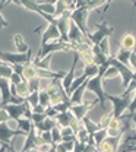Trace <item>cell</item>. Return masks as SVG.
I'll list each match as a JSON object with an SVG mask.
<instances>
[{
  "instance_id": "1f68e13d",
  "label": "cell",
  "mask_w": 136,
  "mask_h": 152,
  "mask_svg": "<svg viewBox=\"0 0 136 152\" xmlns=\"http://www.w3.org/2000/svg\"><path fill=\"white\" fill-rule=\"evenodd\" d=\"M51 137H53L54 145H58V143L63 142V139H61V129H60L58 126H56V127L51 130Z\"/></svg>"
},
{
  "instance_id": "7a4b0ae2",
  "label": "cell",
  "mask_w": 136,
  "mask_h": 152,
  "mask_svg": "<svg viewBox=\"0 0 136 152\" xmlns=\"http://www.w3.org/2000/svg\"><path fill=\"white\" fill-rule=\"evenodd\" d=\"M91 12L89 6H88V0H76V9L72 12L70 15V20L78 26L82 31V34L88 39V29H86V19H88V13Z\"/></svg>"
},
{
  "instance_id": "ffe728a7",
  "label": "cell",
  "mask_w": 136,
  "mask_h": 152,
  "mask_svg": "<svg viewBox=\"0 0 136 152\" xmlns=\"http://www.w3.org/2000/svg\"><path fill=\"white\" fill-rule=\"evenodd\" d=\"M130 56H132V51H129V50H123V48H118V51H117V54L114 57H116L117 61H120L121 64L130 67ZM130 69H132V67H130Z\"/></svg>"
},
{
  "instance_id": "d6986e66",
  "label": "cell",
  "mask_w": 136,
  "mask_h": 152,
  "mask_svg": "<svg viewBox=\"0 0 136 152\" xmlns=\"http://www.w3.org/2000/svg\"><path fill=\"white\" fill-rule=\"evenodd\" d=\"M89 79H91V76L88 75V72H85V70H83V72H82V75L78 76V77L73 80V83L70 85V88H69V91H67V95L70 96V95L73 94V92L78 89L80 85H83V83H85L86 80H89Z\"/></svg>"
},
{
  "instance_id": "ac0fdd59",
  "label": "cell",
  "mask_w": 136,
  "mask_h": 152,
  "mask_svg": "<svg viewBox=\"0 0 136 152\" xmlns=\"http://www.w3.org/2000/svg\"><path fill=\"white\" fill-rule=\"evenodd\" d=\"M13 44H15V47H16V53L25 54V53H29V51H31L29 45L25 42V39H23V37H22L20 34H15V35H13Z\"/></svg>"
},
{
  "instance_id": "4dcf8cb0",
  "label": "cell",
  "mask_w": 136,
  "mask_h": 152,
  "mask_svg": "<svg viewBox=\"0 0 136 152\" xmlns=\"http://www.w3.org/2000/svg\"><path fill=\"white\" fill-rule=\"evenodd\" d=\"M7 3H10V0H1V1H0V29H3V28H7V26H9L7 19L1 15V9H3V6H4V4H7Z\"/></svg>"
},
{
  "instance_id": "5b68a950",
  "label": "cell",
  "mask_w": 136,
  "mask_h": 152,
  "mask_svg": "<svg viewBox=\"0 0 136 152\" xmlns=\"http://www.w3.org/2000/svg\"><path fill=\"white\" fill-rule=\"evenodd\" d=\"M0 60L10 64V66H18V64H28L34 60L32 51L29 53H12V51H0Z\"/></svg>"
},
{
  "instance_id": "e0dca14e",
  "label": "cell",
  "mask_w": 136,
  "mask_h": 152,
  "mask_svg": "<svg viewBox=\"0 0 136 152\" xmlns=\"http://www.w3.org/2000/svg\"><path fill=\"white\" fill-rule=\"evenodd\" d=\"M57 126V121H56V118H53V117H47L42 123H39L35 126V130L38 133H42V132H51L54 127Z\"/></svg>"
},
{
  "instance_id": "44dd1931",
  "label": "cell",
  "mask_w": 136,
  "mask_h": 152,
  "mask_svg": "<svg viewBox=\"0 0 136 152\" xmlns=\"http://www.w3.org/2000/svg\"><path fill=\"white\" fill-rule=\"evenodd\" d=\"M16 124H18V129H19V130H22L25 134L31 133L34 129H35L34 123H32L31 120H28V118H19V120L16 121Z\"/></svg>"
},
{
  "instance_id": "836d02e7",
  "label": "cell",
  "mask_w": 136,
  "mask_h": 152,
  "mask_svg": "<svg viewBox=\"0 0 136 152\" xmlns=\"http://www.w3.org/2000/svg\"><path fill=\"white\" fill-rule=\"evenodd\" d=\"M118 75V70H117L114 66H110L107 70H105V73H104V79H110V77H116Z\"/></svg>"
},
{
  "instance_id": "f546056e",
  "label": "cell",
  "mask_w": 136,
  "mask_h": 152,
  "mask_svg": "<svg viewBox=\"0 0 136 152\" xmlns=\"http://www.w3.org/2000/svg\"><path fill=\"white\" fill-rule=\"evenodd\" d=\"M26 102L34 108L35 105H38L39 104V91H35V92H31L29 94V96L26 98Z\"/></svg>"
},
{
  "instance_id": "2e32d148",
  "label": "cell",
  "mask_w": 136,
  "mask_h": 152,
  "mask_svg": "<svg viewBox=\"0 0 136 152\" xmlns=\"http://www.w3.org/2000/svg\"><path fill=\"white\" fill-rule=\"evenodd\" d=\"M135 47H136V35H133L132 32H124L121 35V38H120V48L133 51Z\"/></svg>"
},
{
  "instance_id": "74e56055",
  "label": "cell",
  "mask_w": 136,
  "mask_h": 152,
  "mask_svg": "<svg viewBox=\"0 0 136 152\" xmlns=\"http://www.w3.org/2000/svg\"><path fill=\"white\" fill-rule=\"evenodd\" d=\"M130 67H132L133 72H136V51H132V56H130Z\"/></svg>"
},
{
  "instance_id": "3957f363",
  "label": "cell",
  "mask_w": 136,
  "mask_h": 152,
  "mask_svg": "<svg viewBox=\"0 0 136 152\" xmlns=\"http://www.w3.org/2000/svg\"><path fill=\"white\" fill-rule=\"evenodd\" d=\"M135 94H121V95H111V94H105V98L113 104V118L120 120L124 114L127 113V108L133 99Z\"/></svg>"
},
{
  "instance_id": "f1b7e54d",
  "label": "cell",
  "mask_w": 136,
  "mask_h": 152,
  "mask_svg": "<svg viewBox=\"0 0 136 152\" xmlns=\"http://www.w3.org/2000/svg\"><path fill=\"white\" fill-rule=\"evenodd\" d=\"M111 120H113V111H110V113H104L98 124H99V127H101V129H107V127L110 126Z\"/></svg>"
},
{
  "instance_id": "7c38bea8",
  "label": "cell",
  "mask_w": 136,
  "mask_h": 152,
  "mask_svg": "<svg viewBox=\"0 0 136 152\" xmlns=\"http://www.w3.org/2000/svg\"><path fill=\"white\" fill-rule=\"evenodd\" d=\"M121 136H107L102 143L97 148V152H117L118 151V145H120Z\"/></svg>"
},
{
  "instance_id": "7402d4cb",
  "label": "cell",
  "mask_w": 136,
  "mask_h": 152,
  "mask_svg": "<svg viewBox=\"0 0 136 152\" xmlns=\"http://www.w3.org/2000/svg\"><path fill=\"white\" fill-rule=\"evenodd\" d=\"M16 94H18V96L25 98V99L29 96L31 91H29V83H28V80H22L19 85L16 86Z\"/></svg>"
},
{
  "instance_id": "4fadbf2b",
  "label": "cell",
  "mask_w": 136,
  "mask_h": 152,
  "mask_svg": "<svg viewBox=\"0 0 136 152\" xmlns=\"http://www.w3.org/2000/svg\"><path fill=\"white\" fill-rule=\"evenodd\" d=\"M79 61H80V56H79V53L76 51V53H75V56H73V60H72V64H70V69H69V72L66 73L64 79L61 80V83H63V88L66 89V94H67V91H69L70 85L73 83V80L76 79V76H75V69H76V64H78Z\"/></svg>"
},
{
  "instance_id": "cb8c5ba5",
  "label": "cell",
  "mask_w": 136,
  "mask_h": 152,
  "mask_svg": "<svg viewBox=\"0 0 136 152\" xmlns=\"http://www.w3.org/2000/svg\"><path fill=\"white\" fill-rule=\"evenodd\" d=\"M13 73H15V72H13V67H12L10 64H7V63H4V61L0 64V77L9 80Z\"/></svg>"
},
{
  "instance_id": "8d00e7d4",
  "label": "cell",
  "mask_w": 136,
  "mask_h": 152,
  "mask_svg": "<svg viewBox=\"0 0 136 152\" xmlns=\"http://www.w3.org/2000/svg\"><path fill=\"white\" fill-rule=\"evenodd\" d=\"M136 113V91H135V95H133V99H132V102H130V105H129V108H127V113L129 115H133Z\"/></svg>"
},
{
  "instance_id": "6da1fadb",
  "label": "cell",
  "mask_w": 136,
  "mask_h": 152,
  "mask_svg": "<svg viewBox=\"0 0 136 152\" xmlns=\"http://www.w3.org/2000/svg\"><path fill=\"white\" fill-rule=\"evenodd\" d=\"M76 48H78V44H70V42H63L61 39L57 41H50V42H41L38 51L34 57L32 61H41L44 60L45 57L53 56V53H57V51H73L76 53Z\"/></svg>"
},
{
  "instance_id": "52a82bcc",
  "label": "cell",
  "mask_w": 136,
  "mask_h": 152,
  "mask_svg": "<svg viewBox=\"0 0 136 152\" xmlns=\"http://www.w3.org/2000/svg\"><path fill=\"white\" fill-rule=\"evenodd\" d=\"M108 61H110L111 66H114L117 70H118V75L121 76V79H123V88H127L130 85V82L133 80V77H135V72L129 66H124L120 61H117L114 56L108 57Z\"/></svg>"
},
{
  "instance_id": "d4e9b609",
  "label": "cell",
  "mask_w": 136,
  "mask_h": 152,
  "mask_svg": "<svg viewBox=\"0 0 136 152\" xmlns=\"http://www.w3.org/2000/svg\"><path fill=\"white\" fill-rule=\"evenodd\" d=\"M54 6H56V12H54V18H58V16H61L66 10H69L67 9V3L64 1V0H57V1H54Z\"/></svg>"
},
{
  "instance_id": "ab89813d",
  "label": "cell",
  "mask_w": 136,
  "mask_h": 152,
  "mask_svg": "<svg viewBox=\"0 0 136 152\" xmlns=\"http://www.w3.org/2000/svg\"><path fill=\"white\" fill-rule=\"evenodd\" d=\"M9 152H20V151H16L15 146H13V140L10 142V148H9Z\"/></svg>"
},
{
  "instance_id": "9c48e42d",
  "label": "cell",
  "mask_w": 136,
  "mask_h": 152,
  "mask_svg": "<svg viewBox=\"0 0 136 152\" xmlns=\"http://www.w3.org/2000/svg\"><path fill=\"white\" fill-rule=\"evenodd\" d=\"M99 102V99H92V101H85V102H82V104H78V105H72L70 107V111L73 114V117L78 120V121H82L85 117H86V113L89 111V110H92V107Z\"/></svg>"
},
{
  "instance_id": "d590c367",
  "label": "cell",
  "mask_w": 136,
  "mask_h": 152,
  "mask_svg": "<svg viewBox=\"0 0 136 152\" xmlns=\"http://www.w3.org/2000/svg\"><path fill=\"white\" fill-rule=\"evenodd\" d=\"M22 80H25V79H23V76L18 75V73H13V75H12V77L9 79V82H10L12 85H15V86H18Z\"/></svg>"
},
{
  "instance_id": "484cf974",
  "label": "cell",
  "mask_w": 136,
  "mask_h": 152,
  "mask_svg": "<svg viewBox=\"0 0 136 152\" xmlns=\"http://www.w3.org/2000/svg\"><path fill=\"white\" fill-rule=\"evenodd\" d=\"M107 136H108L107 129H101V130H98V132L94 134V137H92V139H94V146H95V148H98V146L102 143V140H104Z\"/></svg>"
},
{
  "instance_id": "d6a6232c",
  "label": "cell",
  "mask_w": 136,
  "mask_h": 152,
  "mask_svg": "<svg viewBox=\"0 0 136 152\" xmlns=\"http://www.w3.org/2000/svg\"><path fill=\"white\" fill-rule=\"evenodd\" d=\"M29 83V91L31 92H35V91H39V85H41V79L37 77V79H32V80H28Z\"/></svg>"
},
{
  "instance_id": "603a6c76",
  "label": "cell",
  "mask_w": 136,
  "mask_h": 152,
  "mask_svg": "<svg viewBox=\"0 0 136 152\" xmlns=\"http://www.w3.org/2000/svg\"><path fill=\"white\" fill-rule=\"evenodd\" d=\"M61 139H63V142H75L76 132L72 127H63L61 129Z\"/></svg>"
},
{
  "instance_id": "b9f144b4",
  "label": "cell",
  "mask_w": 136,
  "mask_h": 152,
  "mask_svg": "<svg viewBox=\"0 0 136 152\" xmlns=\"http://www.w3.org/2000/svg\"><path fill=\"white\" fill-rule=\"evenodd\" d=\"M1 63H3V61H1V60H0V64H1Z\"/></svg>"
},
{
  "instance_id": "4316f807",
  "label": "cell",
  "mask_w": 136,
  "mask_h": 152,
  "mask_svg": "<svg viewBox=\"0 0 136 152\" xmlns=\"http://www.w3.org/2000/svg\"><path fill=\"white\" fill-rule=\"evenodd\" d=\"M39 104L44 107V108H48L51 107V99H50V95L45 89H41L39 91Z\"/></svg>"
},
{
  "instance_id": "8992f818",
  "label": "cell",
  "mask_w": 136,
  "mask_h": 152,
  "mask_svg": "<svg viewBox=\"0 0 136 152\" xmlns=\"http://www.w3.org/2000/svg\"><path fill=\"white\" fill-rule=\"evenodd\" d=\"M102 80H104V75L102 73H98L95 77H92V79H89V82H88V91H91V92H94V94L98 96V99H99V105H101V108L102 110H105V92H104V89H102Z\"/></svg>"
},
{
  "instance_id": "5bb4252c",
  "label": "cell",
  "mask_w": 136,
  "mask_h": 152,
  "mask_svg": "<svg viewBox=\"0 0 136 152\" xmlns=\"http://www.w3.org/2000/svg\"><path fill=\"white\" fill-rule=\"evenodd\" d=\"M57 39H61L60 31L57 29V26H56V25L48 23V25H47V28H45V29H44V32H42L41 42H50V41H57Z\"/></svg>"
},
{
  "instance_id": "7bdbcfd3",
  "label": "cell",
  "mask_w": 136,
  "mask_h": 152,
  "mask_svg": "<svg viewBox=\"0 0 136 152\" xmlns=\"http://www.w3.org/2000/svg\"><path fill=\"white\" fill-rule=\"evenodd\" d=\"M72 152H75V151H72Z\"/></svg>"
},
{
  "instance_id": "9a60e30c",
  "label": "cell",
  "mask_w": 136,
  "mask_h": 152,
  "mask_svg": "<svg viewBox=\"0 0 136 152\" xmlns=\"http://www.w3.org/2000/svg\"><path fill=\"white\" fill-rule=\"evenodd\" d=\"M75 120H76V118L73 117V114H72L70 110L66 111V113H58L57 115H56V121H57V126L60 129H63V127H70Z\"/></svg>"
},
{
  "instance_id": "ba28073f",
  "label": "cell",
  "mask_w": 136,
  "mask_h": 152,
  "mask_svg": "<svg viewBox=\"0 0 136 152\" xmlns=\"http://www.w3.org/2000/svg\"><path fill=\"white\" fill-rule=\"evenodd\" d=\"M42 145H45L44 143V140H42V137H41V134H39L35 129L32 130L31 133H28L26 136H25V142H23V146L20 148L19 151L20 152H28V151H37L38 148H41Z\"/></svg>"
},
{
  "instance_id": "30bf717a",
  "label": "cell",
  "mask_w": 136,
  "mask_h": 152,
  "mask_svg": "<svg viewBox=\"0 0 136 152\" xmlns=\"http://www.w3.org/2000/svg\"><path fill=\"white\" fill-rule=\"evenodd\" d=\"M0 110H3L6 105L12 104V92H10V82L7 79L0 77Z\"/></svg>"
},
{
  "instance_id": "277c9868",
  "label": "cell",
  "mask_w": 136,
  "mask_h": 152,
  "mask_svg": "<svg viewBox=\"0 0 136 152\" xmlns=\"http://www.w3.org/2000/svg\"><path fill=\"white\" fill-rule=\"evenodd\" d=\"M113 34H114V28L110 26L105 19H102L99 23L95 25V31H94V32H89L88 41L91 42V45L99 47V44H101L104 39H108V37H111Z\"/></svg>"
},
{
  "instance_id": "f35d334b",
  "label": "cell",
  "mask_w": 136,
  "mask_h": 152,
  "mask_svg": "<svg viewBox=\"0 0 136 152\" xmlns=\"http://www.w3.org/2000/svg\"><path fill=\"white\" fill-rule=\"evenodd\" d=\"M45 110L47 108H44L41 104H38V105H35L34 108H32V113H37V114H44L45 113Z\"/></svg>"
},
{
  "instance_id": "83f0119b",
  "label": "cell",
  "mask_w": 136,
  "mask_h": 152,
  "mask_svg": "<svg viewBox=\"0 0 136 152\" xmlns=\"http://www.w3.org/2000/svg\"><path fill=\"white\" fill-rule=\"evenodd\" d=\"M75 149V142H61L56 145V152H72Z\"/></svg>"
},
{
  "instance_id": "8fae6325",
  "label": "cell",
  "mask_w": 136,
  "mask_h": 152,
  "mask_svg": "<svg viewBox=\"0 0 136 152\" xmlns=\"http://www.w3.org/2000/svg\"><path fill=\"white\" fill-rule=\"evenodd\" d=\"M20 134L26 136V134L22 132V130H19V129H16V130L10 129L7 123H0V142H1V143H10L15 136H20Z\"/></svg>"
},
{
  "instance_id": "e575fe53",
  "label": "cell",
  "mask_w": 136,
  "mask_h": 152,
  "mask_svg": "<svg viewBox=\"0 0 136 152\" xmlns=\"http://www.w3.org/2000/svg\"><path fill=\"white\" fill-rule=\"evenodd\" d=\"M39 134H41V137H42V140H44L45 145H54L53 137H51V132H42V133H39Z\"/></svg>"
},
{
  "instance_id": "60d3db41",
  "label": "cell",
  "mask_w": 136,
  "mask_h": 152,
  "mask_svg": "<svg viewBox=\"0 0 136 152\" xmlns=\"http://www.w3.org/2000/svg\"><path fill=\"white\" fill-rule=\"evenodd\" d=\"M133 79H136V72H135V77H133Z\"/></svg>"
}]
</instances>
